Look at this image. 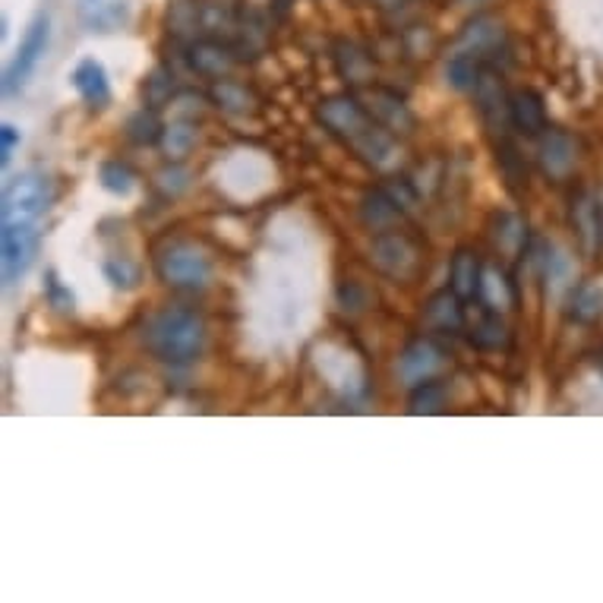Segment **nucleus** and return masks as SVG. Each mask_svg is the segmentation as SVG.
<instances>
[{"label": "nucleus", "instance_id": "obj_23", "mask_svg": "<svg viewBox=\"0 0 603 603\" xmlns=\"http://www.w3.org/2000/svg\"><path fill=\"white\" fill-rule=\"evenodd\" d=\"M99 180H102V187L107 193H114V196H130L133 193V171L127 165H120V162H105L99 168Z\"/></svg>", "mask_w": 603, "mask_h": 603}, {"label": "nucleus", "instance_id": "obj_4", "mask_svg": "<svg viewBox=\"0 0 603 603\" xmlns=\"http://www.w3.org/2000/svg\"><path fill=\"white\" fill-rule=\"evenodd\" d=\"M158 275L162 282L175 284V287H206L213 279V266L206 259V253L193 244H168L158 253Z\"/></svg>", "mask_w": 603, "mask_h": 603}, {"label": "nucleus", "instance_id": "obj_10", "mask_svg": "<svg viewBox=\"0 0 603 603\" xmlns=\"http://www.w3.org/2000/svg\"><path fill=\"white\" fill-rule=\"evenodd\" d=\"M73 89L82 95V102L92 107H102L111 102V79H107V70L102 61L95 57H86L76 64V70L70 76Z\"/></svg>", "mask_w": 603, "mask_h": 603}, {"label": "nucleus", "instance_id": "obj_36", "mask_svg": "<svg viewBox=\"0 0 603 603\" xmlns=\"http://www.w3.org/2000/svg\"><path fill=\"white\" fill-rule=\"evenodd\" d=\"M594 363H598V370L603 373V351H598V355H594Z\"/></svg>", "mask_w": 603, "mask_h": 603}, {"label": "nucleus", "instance_id": "obj_20", "mask_svg": "<svg viewBox=\"0 0 603 603\" xmlns=\"http://www.w3.org/2000/svg\"><path fill=\"white\" fill-rule=\"evenodd\" d=\"M568 313L578 322H594L603 317V287L601 284H578L568 300Z\"/></svg>", "mask_w": 603, "mask_h": 603}, {"label": "nucleus", "instance_id": "obj_1", "mask_svg": "<svg viewBox=\"0 0 603 603\" xmlns=\"http://www.w3.org/2000/svg\"><path fill=\"white\" fill-rule=\"evenodd\" d=\"M145 345L165 363H193L206 345V322L187 307H165L145 325Z\"/></svg>", "mask_w": 603, "mask_h": 603}, {"label": "nucleus", "instance_id": "obj_8", "mask_svg": "<svg viewBox=\"0 0 603 603\" xmlns=\"http://www.w3.org/2000/svg\"><path fill=\"white\" fill-rule=\"evenodd\" d=\"M442 363H446L442 348L429 338H418L405 348V355L398 357V376L408 386H421L442 370Z\"/></svg>", "mask_w": 603, "mask_h": 603}, {"label": "nucleus", "instance_id": "obj_22", "mask_svg": "<svg viewBox=\"0 0 603 603\" xmlns=\"http://www.w3.org/2000/svg\"><path fill=\"white\" fill-rule=\"evenodd\" d=\"M528 241V224L518 215H502L497 221V244L505 253H518Z\"/></svg>", "mask_w": 603, "mask_h": 603}, {"label": "nucleus", "instance_id": "obj_21", "mask_svg": "<svg viewBox=\"0 0 603 603\" xmlns=\"http://www.w3.org/2000/svg\"><path fill=\"white\" fill-rule=\"evenodd\" d=\"M446 398H449V392L442 383L426 380L411 392V414H439L446 408Z\"/></svg>", "mask_w": 603, "mask_h": 603}, {"label": "nucleus", "instance_id": "obj_28", "mask_svg": "<svg viewBox=\"0 0 603 603\" xmlns=\"http://www.w3.org/2000/svg\"><path fill=\"white\" fill-rule=\"evenodd\" d=\"M471 342L474 345H480V348H499V345H505V325L499 322V317H487V320L477 325V332L471 335Z\"/></svg>", "mask_w": 603, "mask_h": 603}, {"label": "nucleus", "instance_id": "obj_34", "mask_svg": "<svg viewBox=\"0 0 603 603\" xmlns=\"http://www.w3.org/2000/svg\"><path fill=\"white\" fill-rule=\"evenodd\" d=\"M162 187L171 190V193H180L187 187V171H165L162 175Z\"/></svg>", "mask_w": 603, "mask_h": 603}, {"label": "nucleus", "instance_id": "obj_31", "mask_svg": "<svg viewBox=\"0 0 603 603\" xmlns=\"http://www.w3.org/2000/svg\"><path fill=\"white\" fill-rule=\"evenodd\" d=\"M130 137L137 142H152L158 137V120H155V114H145L140 111L133 120H130Z\"/></svg>", "mask_w": 603, "mask_h": 603}, {"label": "nucleus", "instance_id": "obj_17", "mask_svg": "<svg viewBox=\"0 0 603 603\" xmlns=\"http://www.w3.org/2000/svg\"><path fill=\"white\" fill-rule=\"evenodd\" d=\"M190 64L196 73H206V76H224V73L234 67V54L218 44V41H196L190 48Z\"/></svg>", "mask_w": 603, "mask_h": 603}, {"label": "nucleus", "instance_id": "obj_32", "mask_svg": "<svg viewBox=\"0 0 603 603\" xmlns=\"http://www.w3.org/2000/svg\"><path fill=\"white\" fill-rule=\"evenodd\" d=\"M48 297H51V304L57 307V310H73V294L64 287V284L57 282V275H48Z\"/></svg>", "mask_w": 603, "mask_h": 603}, {"label": "nucleus", "instance_id": "obj_25", "mask_svg": "<svg viewBox=\"0 0 603 603\" xmlns=\"http://www.w3.org/2000/svg\"><path fill=\"white\" fill-rule=\"evenodd\" d=\"M105 275L114 287H137V282H140V269H137V262H130L127 256L107 259Z\"/></svg>", "mask_w": 603, "mask_h": 603}, {"label": "nucleus", "instance_id": "obj_26", "mask_svg": "<svg viewBox=\"0 0 603 603\" xmlns=\"http://www.w3.org/2000/svg\"><path fill=\"white\" fill-rule=\"evenodd\" d=\"M215 102L221 107H228V111H247L253 105V95L238 82H218L215 86Z\"/></svg>", "mask_w": 603, "mask_h": 603}, {"label": "nucleus", "instance_id": "obj_6", "mask_svg": "<svg viewBox=\"0 0 603 603\" xmlns=\"http://www.w3.org/2000/svg\"><path fill=\"white\" fill-rule=\"evenodd\" d=\"M370 259L392 279H411L421 266V249L405 234H380L370 247Z\"/></svg>", "mask_w": 603, "mask_h": 603}, {"label": "nucleus", "instance_id": "obj_2", "mask_svg": "<svg viewBox=\"0 0 603 603\" xmlns=\"http://www.w3.org/2000/svg\"><path fill=\"white\" fill-rule=\"evenodd\" d=\"M51 206V180L41 171H23L3 190V221H41Z\"/></svg>", "mask_w": 603, "mask_h": 603}, {"label": "nucleus", "instance_id": "obj_37", "mask_svg": "<svg viewBox=\"0 0 603 603\" xmlns=\"http://www.w3.org/2000/svg\"><path fill=\"white\" fill-rule=\"evenodd\" d=\"M459 3H477V0H459Z\"/></svg>", "mask_w": 603, "mask_h": 603}, {"label": "nucleus", "instance_id": "obj_27", "mask_svg": "<svg viewBox=\"0 0 603 603\" xmlns=\"http://www.w3.org/2000/svg\"><path fill=\"white\" fill-rule=\"evenodd\" d=\"M480 294H484V300L490 304V307H509L512 304V294H509V284L505 279L493 272V269H487L484 272V284H480Z\"/></svg>", "mask_w": 603, "mask_h": 603}, {"label": "nucleus", "instance_id": "obj_18", "mask_svg": "<svg viewBox=\"0 0 603 603\" xmlns=\"http://www.w3.org/2000/svg\"><path fill=\"white\" fill-rule=\"evenodd\" d=\"M462 44L464 48H474V51H484L487 57H493V54H499V48L505 44V33H502V26H499L497 20L480 16V20H474L462 33Z\"/></svg>", "mask_w": 603, "mask_h": 603}, {"label": "nucleus", "instance_id": "obj_12", "mask_svg": "<svg viewBox=\"0 0 603 603\" xmlns=\"http://www.w3.org/2000/svg\"><path fill=\"white\" fill-rule=\"evenodd\" d=\"M484 61H490L484 51H474V48L459 44V51L446 61V79H449V86L459 89V92H471L480 82V76H484Z\"/></svg>", "mask_w": 603, "mask_h": 603}, {"label": "nucleus", "instance_id": "obj_16", "mask_svg": "<svg viewBox=\"0 0 603 603\" xmlns=\"http://www.w3.org/2000/svg\"><path fill=\"white\" fill-rule=\"evenodd\" d=\"M357 149V155L363 158V162H370L373 168H389L392 162H395V142L386 130H380L376 124L370 127V130H363L355 142H351Z\"/></svg>", "mask_w": 603, "mask_h": 603}, {"label": "nucleus", "instance_id": "obj_35", "mask_svg": "<svg viewBox=\"0 0 603 603\" xmlns=\"http://www.w3.org/2000/svg\"><path fill=\"white\" fill-rule=\"evenodd\" d=\"M376 3H380V7H398L401 0H376Z\"/></svg>", "mask_w": 603, "mask_h": 603}, {"label": "nucleus", "instance_id": "obj_5", "mask_svg": "<svg viewBox=\"0 0 603 603\" xmlns=\"http://www.w3.org/2000/svg\"><path fill=\"white\" fill-rule=\"evenodd\" d=\"M48 38H51V20L44 13H38L36 20L29 23V29H26L23 41H20V48H16L13 64L3 73V92L7 95H13L16 89H23L29 82V76L36 73L41 57H44V51H48Z\"/></svg>", "mask_w": 603, "mask_h": 603}, {"label": "nucleus", "instance_id": "obj_15", "mask_svg": "<svg viewBox=\"0 0 603 603\" xmlns=\"http://www.w3.org/2000/svg\"><path fill=\"white\" fill-rule=\"evenodd\" d=\"M449 287L459 294V297H474L480 294V284H484V269H480V259L471 253V249H459L456 259H452V269H449Z\"/></svg>", "mask_w": 603, "mask_h": 603}, {"label": "nucleus", "instance_id": "obj_24", "mask_svg": "<svg viewBox=\"0 0 603 603\" xmlns=\"http://www.w3.org/2000/svg\"><path fill=\"white\" fill-rule=\"evenodd\" d=\"M162 145H165L168 158H183L196 145V130L190 124H175L162 133Z\"/></svg>", "mask_w": 603, "mask_h": 603}, {"label": "nucleus", "instance_id": "obj_13", "mask_svg": "<svg viewBox=\"0 0 603 603\" xmlns=\"http://www.w3.org/2000/svg\"><path fill=\"white\" fill-rule=\"evenodd\" d=\"M509 117L512 124L522 130V133H540L547 130V107L543 99L531 92V89H522L509 99Z\"/></svg>", "mask_w": 603, "mask_h": 603}, {"label": "nucleus", "instance_id": "obj_29", "mask_svg": "<svg viewBox=\"0 0 603 603\" xmlns=\"http://www.w3.org/2000/svg\"><path fill=\"white\" fill-rule=\"evenodd\" d=\"M474 92H477V102H480V107L490 114L493 107L505 105L502 102V82H499V76H493V73H484L480 76V82L474 86Z\"/></svg>", "mask_w": 603, "mask_h": 603}, {"label": "nucleus", "instance_id": "obj_11", "mask_svg": "<svg viewBox=\"0 0 603 603\" xmlns=\"http://www.w3.org/2000/svg\"><path fill=\"white\" fill-rule=\"evenodd\" d=\"M572 224L578 231L581 249L588 256H598L603 247V206L594 203L591 196H578L572 206Z\"/></svg>", "mask_w": 603, "mask_h": 603}, {"label": "nucleus", "instance_id": "obj_7", "mask_svg": "<svg viewBox=\"0 0 603 603\" xmlns=\"http://www.w3.org/2000/svg\"><path fill=\"white\" fill-rule=\"evenodd\" d=\"M320 120L335 133V137H342V140L348 142H355L363 130L373 127V120H370V114L363 111V105L355 102V99H348V95H338V99L322 102Z\"/></svg>", "mask_w": 603, "mask_h": 603}, {"label": "nucleus", "instance_id": "obj_19", "mask_svg": "<svg viewBox=\"0 0 603 603\" xmlns=\"http://www.w3.org/2000/svg\"><path fill=\"white\" fill-rule=\"evenodd\" d=\"M398 213H401V206L392 200V193L386 187L367 193V200H363V206H360V215H363L367 228H373V231H386L392 221L398 218Z\"/></svg>", "mask_w": 603, "mask_h": 603}, {"label": "nucleus", "instance_id": "obj_3", "mask_svg": "<svg viewBox=\"0 0 603 603\" xmlns=\"http://www.w3.org/2000/svg\"><path fill=\"white\" fill-rule=\"evenodd\" d=\"M38 221H3V234H0V262H3V284L13 287L20 279H26V272L33 269L38 256Z\"/></svg>", "mask_w": 603, "mask_h": 603}, {"label": "nucleus", "instance_id": "obj_33", "mask_svg": "<svg viewBox=\"0 0 603 603\" xmlns=\"http://www.w3.org/2000/svg\"><path fill=\"white\" fill-rule=\"evenodd\" d=\"M16 142H20V130H16L13 124H3V127H0V162H3V165L10 162Z\"/></svg>", "mask_w": 603, "mask_h": 603}, {"label": "nucleus", "instance_id": "obj_9", "mask_svg": "<svg viewBox=\"0 0 603 603\" xmlns=\"http://www.w3.org/2000/svg\"><path fill=\"white\" fill-rule=\"evenodd\" d=\"M537 158H540V168L547 178L563 180L578 162V145L563 130H547L537 145Z\"/></svg>", "mask_w": 603, "mask_h": 603}, {"label": "nucleus", "instance_id": "obj_14", "mask_svg": "<svg viewBox=\"0 0 603 603\" xmlns=\"http://www.w3.org/2000/svg\"><path fill=\"white\" fill-rule=\"evenodd\" d=\"M426 325L439 329V332H459L464 325V313H462V297L449 287V291H439L429 297L424 310Z\"/></svg>", "mask_w": 603, "mask_h": 603}, {"label": "nucleus", "instance_id": "obj_30", "mask_svg": "<svg viewBox=\"0 0 603 603\" xmlns=\"http://www.w3.org/2000/svg\"><path fill=\"white\" fill-rule=\"evenodd\" d=\"M338 61H342V70L348 73L351 79H357V82H360V79L367 76L363 70L370 67L367 54H360V51H357V48H351V44H348V48L342 44V54H338Z\"/></svg>", "mask_w": 603, "mask_h": 603}]
</instances>
